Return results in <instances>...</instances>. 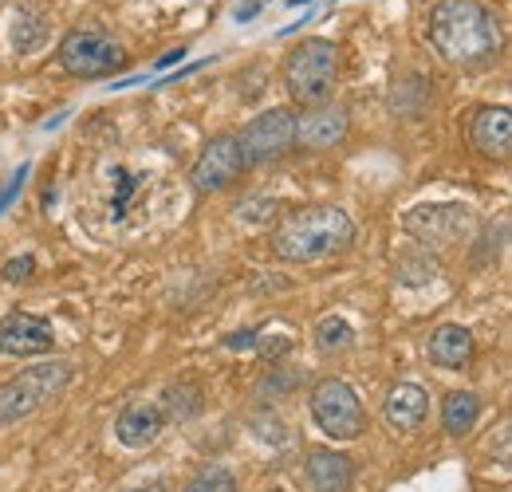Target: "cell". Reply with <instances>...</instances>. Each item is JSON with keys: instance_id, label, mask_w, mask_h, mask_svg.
<instances>
[{"instance_id": "cell-1", "label": "cell", "mask_w": 512, "mask_h": 492, "mask_svg": "<svg viewBox=\"0 0 512 492\" xmlns=\"http://www.w3.org/2000/svg\"><path fill=\"white\" fill-rule=\"evenodd\" d=\"M430 44L453 67H485L501 52V24L481 0H442L430 12Z\"/></svg>"}, {"instance_id": "cell-2", "label": "cell", "mask_w": 512, "mask_h": 492, "mask_svg": "<svg viewBox=\"0 0 512 492\" xmlns=\"http://www.w3.org/2000/svg\"><path fill=\"white\" fill-rule=\"evenodd\" d=\"M351 237H355V221L347 217V209L308 205V209H296L272 233V252L288 264H312V260H327L339 248H347Z\"/></svg>"}, {"instance_id": "cell-3", "label": "cell", "mask_w": 512, "mask_h": 492, "mask_svg": "<svg viewBox=\"0 0 512 492\" xmlns=\"http://www.w3.org/2000/svg\"><path fill=\"white\" fill-rule=\"evenodd\" d=\"M339 71H343V52L335 40H323V36L300 40L284 60V91L292 107L312 111V107L331 103L339 87Z\"/></svg>"}, {"instance_id": "cell-4", "label": "cell", "mask_w": 512, "mask_h": 492, "mask_svg": "<svg viewBox=\"0 0 512 492\" xmlns=\"http://www.w3.org/2000/svg\"><path fill=\"white\" fill-rule=\"evenodd\" d=\"M71 382H75V363H67V359H52V363L24 367L20 374H12L8 382H0V426L32 418L40 406L60 398Z\"/></svg>"}, {"instance_id": "cell-5", "label": "cell", "mask_w": 512, "mask_h": 492, "mask_svg": "<svg viewBox=\"0 0 512 492\" xmlns=\"http://www.w3.org/2000/svg\"><path fill=\"white\" fill-rule=\"evenodd\" d=\"M308 406H312V422L331 441H355V437H363V430H367L363 398L343 378H323V382H316Z\"/></svg>"}, {"instance_id": "cell-6", "label": "cell", "mask_w": 512, "mask_h": 492, "mask_svg": "<svg viewBox=\"0 0 512 492\" xmlns=\"http://www.w3.org/2000/svg\"><path fill=\"white\" fill-rule=\"evenodd\" d=\"M56 60L75 79H107V75L123 71L127 56H123V44L111 40L107 32H99V28H71L60 40V48H56Z\"/></svg>"}, {"instance_id": "cell-7", "label": "cell", "mask_w": 512, "mask_h": 492, "mask_svg": "<svg viewBox=\"0 0 512 492\" xmlns=\"http://www.w3.org/2000/svg\"><path fill=\"white\" fill-rule=\"evenodd\" d=\"M402 229L422 248H446L461 245L477 233V213L461 201H442V205H414L402 217Z\"/></svg>"}, {"instance_id": "cell-8", "label": "cell", "mask_w": 512, "mask_h": 492, "mask_svg": "<svg viewBox=\"0 0 512 492\" xmlns=\"http://www.w3.org/2000/svg\"><path fill=\"white\" fill-rule=\"evenodd\" d=\"M241 158L245 166H268L276 158H284L296 146V111L292 107H268L253 115L237 134Z\"/></svg>"}, {"instance_id": "cell-9", "label": "cell", "mask_w": 512, "mask_h": 492, "mask_svg": "<svg viewBox=\"0 0 512 492\" xmlns=\"http://www.w3.org/2000/svg\"><path fill=\"white\" fill-rule=\"evenodd\" d=\"M245 170V158H241V146H237V134H213L197 162L190 170V185L201 197H213V193H225L229 185L241 178Z\"/></svg>"}, {"instance_id": "cell-10", "label": "cell", "mask_w": 512, "mask_h": 492, "mask_svg": "<svg viewBox=\"0 0 512 492\" xmlns=\"http://www.w3.org/2000/svg\"><path fill=\"white\" fill-rule=\"evenodd\" d=\"M56 347V331L48 319L32 311H8L0 319V355L4 359H36Z\"/></svg>"}, {"instance_id": "cell-11", "label": "cell", "mask_w": 512, "mask_h": 492, "mask_svg": "<svg viewBox=\"0 0 512 492\" xmlns=\"http://www.w3.org/2000/svg\"><path fill=\"white\" fill-rule=\"evenodd\" d=\"M351 130L347 119V107H312L304 115H296V146H308V150H335Z\"/></svg>"}, {"instance_id": "cell-12", "label": "cell", "mask_w": 512, "mask_h": 492, "mask_svg": "<svg viewBox=\"0 0 512 492\" xmlns=\"http://www.w3.org/2000/svg\"><path fill=\"white\" fill-rule=\"evenodd\" d=\"M166 426L170 422H166L158 402H130L115 418V437H119L123 449H150L166 433Z\"/></svg>"}, {"instance_id": "cell-13", "label": "cell", "mask_w": 512, "mask_h": 492, "mask_svg": "<svg viewBox=\"0 0 512 492\" xmlns=\"http://www.w3.org/2000/svg\"><path fill=\"white\" fill-rule=\"evenodd\" d=\"M426 355H430V363L438 370H465L477 359V339L461 323H442V327L430 331Z\"/></svg>"}, {"instance_id": "cell-14", "label": "cell", "mask_w": 512, "mask_h": 492, "mask_svg": "<svg viewBox=\"0 0 512 492\" xmlns=\"http://www.w3.org/2000/svg\"><path fill=\"white\" fill-rule=\"evenodd\" d=\"M430 414V394L418 382H398L383 402V422L394 433H414Z\"/></svg>"}, {"instance_id": "cell-15", "label": "cell", "mask_w": 512, "mask_h": 492, "mask_svg": "<svg viewBox=\"0 0 512 492\" xmlns=\"http://www.w3.org/2000/svg\"><path fill=\"white\" fill-rule=\"evenodd\" d=\"M304 481L312 492H351L355 465L339 449H312L308 465H304Z\"/></svg>"}, {"instance_id": "cell-16", "label": "cell", "mask_w": 512, "mask_h": 492, "mask_svg": "<svg viewBox=\"0 0 512 492\" xmlns=\"http://www.w3.org/2000/svg\"><path fill=\"white\" fill-rule=\"evenodd\" d=\"M469 138L473 146L485 154V158H509L512 150V115L509 107H481L473 115V126H469Z\"/></svg>"}, {"instance_id": "cell-17", "label": "cell", "mask_w": 512, "mask_h": 492, "mask_svg": "<svg viewBox=\"0 0 512 492\" xmlns=\"http://www.w3.org/2000/svg\"><path fill=\"white\" fill-rule=\"evenodd\" d=\"M481 418V398L473 390H449L442 398V426L449 437H465Z\"/></svg>"}, {"instance_id": "cell-18", "label": "cell", "mask_w": 512, "mask_h": 492, "mask_svg": "<svg viewBox=\"0 0 512 492\" xmlns=\"http://www.w3.org/2000/svg\"><path fill=\"white\" fill-rule=\"evenodd\" d=\"M394 276H398V284H430V280L438 276V260L430 256V248L398 252V260H394Z\"/></svg>"}, {"instance_id": "cell-19", "label": "cell", "mask_w": 512, "mask_h": 492, "mask_svg": "<svg viewBox=\"0 0 512 492\" xmlns=\"http://www.w3.org/2000/svg\"><path fill=\"white\" fill-rule=\"evenodd\" d=\"M316 347L323 355H343L355 347V327L343 315H323L316 323Z\"/></svg>"}, {"instance_id": "cell-20", "label": "cell", "mask_w": 512, "mask_h": 492, "mask_svg": "<svg viewBox=\"0 0 512 492\" xmlns=\"http://www.w3.org/2000/svg\"><path fill=\"white\" fill-rule=\"evenodd\" d=\"M162 414H166V422H186L193 418L197 410H201V390L193 386V382H178V386H170L166 394H162Z\"/></svg>"}, {"instance_id": "cell-21", "label": "cell", "mask_w": 512, "mask_h": 492, "mask_svg": "<svg viewBox=\"0 0 512 492\" xmlns=\"http://www.w3.org/2000/svg\"><path fill=\"white\" fill-rule=\"evenodd\" d=\"M40 40H44V20L32 16L28 8H16V16H12V48L24 56V52H32Z\"/></svg>"}, {"instance_id": "cell-22", "label": "cell", "mask_w": 512, "mask_h": 492, "mask_svg": "<svg viewBox=\"0 0 512 492\" xmlns=\"http://www.w3.org/2000/svg\"><path fill=\"white\" fill-rule=\"evenodd\" d=\"M182 492H237V477H233L225 465H209V469H201Z\"/></svg>"}, {"instance_id": "cell-23", "label": "cell", "mask_w": 512, "mask_h": 492, "mask_svg": "<svg viewBox=\"0 0 512 492\" xmlns=\"http://www.w3.org/2000/svg\"><path fill=\"white\" fill-rule=\"evenodd\" d=\"M32 272H36V256H20V260H8V264H4V280H8V284L28 280Z\"/></svg>"}, {"instance_id": "cell-24", "label": "cell", "mask_w": 512, "mask_h": 492, "mask_svg": "<svg viewBox=\"0 0 512 492\" xmlns=\"http://www.w3.org/2000/svg\"><path fill=\"white\" fill-rule=\"evenodd\" d=\"M256 339H260L256 331H237V335H229V339H225V347H233V351H245V347H256Z\"/></svg>"}, {"instance_id": "cell-25", "label": "cell", "mask_w": 512, "mask_h": 492, "mask_svg": "<svg viewBox=\"0 0 512 492\" xmlns=\"http://www.w3.org/2000/svg\"><path fill=\"white\" fill-rule=\"evenodd\" d=\"M127 492H170L166 481H146V485H138V489H127Z\"/></svg>"}, {"instance_id": "cell-26", "label": "cell", "mask_w": 512, "mask_h": 492, "mask_svg": "<svg viewBox=\"0 0 512 492\" xmlns=\"http://www.w3.org/2000/svg\"><path fill=\"white\" fill-rule=\"evenodd\" d=\"M256 8H260V0H245V8H237V20H249Z\"/></svg>"}]
</instances>
